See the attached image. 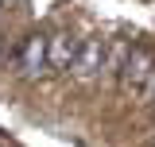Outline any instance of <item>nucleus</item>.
Returning <instances> with one entry per match:
<instances>
[{
    "mask_svg": "<svg viewBox=\"0 0 155 147\" xmlns=\"http://www.w3.org/2000/svg\"><path fill=\"white\" fill-rule=\"evenodd\" d=\"M47 66H51V39L31 35L19 51V70H23V77H39Z\"/></svg>",
    "mask_w": 155,
    "mask_h": 147,
    "instance_id": "f257e3e1",
    "label": "nucleus"
},
{
    "mask_svg": "<svg viewBox=\"0 0 155 147\" xmlns=\"http://www.w3.org/2000/svg\"><path fill=\"white\" fill-rule=\"evenodd\" d=\"M151 70H155V54L147 47H136L132 54L124 58V74H120L124 89H143V81L151 77Z\"/></svg>",
    "mask_w": 155,
    "mask_h": 147,
    "instance_id": "f03ea898",
    "label": "nucleus"
},
{
    "mask_svg": "<svg viewBox=\"0 0 155 147\" xmlns=\"http://www.w3.org/2000/svg\"><path fill=\"white\" fill-rule=\"evenodd\" d=\"M101 66H105V43H101V39H85L81 51H78L74 74H78V77H97Z\"/></svg>",
    "mask_w": 155,
    "mask_h": 147,
    "instance_id": "7ed1b4c3",
    "label": "nucleus"
},
{
    "mask_svg": "<svg viewBox=\"0 0 155 147\" xmlns=\"http://www.w3.org/2000/svg\"><path fill=\"white\" fill-rule=\"evenodd\" d=\"M78 47L70 35H54L51 39V66H58V70H74V62H78Z\"/></svg>",
    "mask_w": 155,
    "mask_h": 147,
    "instance_id": "20e7f679",
    "label": "nucleus"
}]
</instances>
